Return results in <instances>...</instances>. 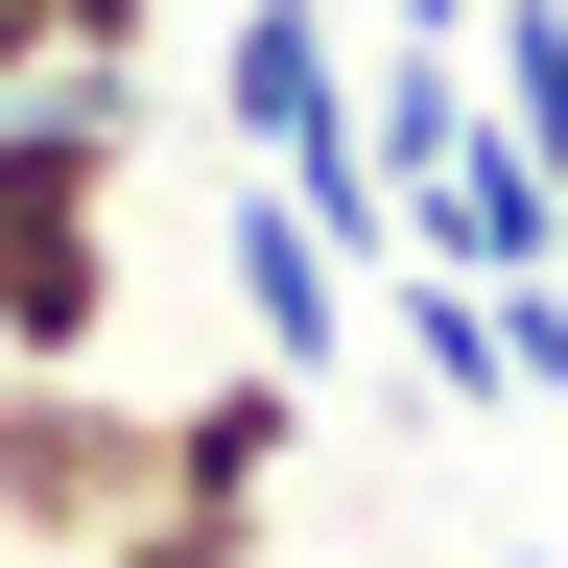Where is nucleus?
Wrapping results in <instances>:
<instances>
[{
	"instance_id": "obj_8",
	"label": "nucleus",
	"mask_w": 568,
	"mask_h": 568,
	"mask_svg": "<svg viewBox=\"0 0 568 568\" xmlns=\"http://www.w3.org/2000/svg\"><path fill=\"white\" fill-rule=\"evenodd\" d=\"M48 71H166V0H48Z\"/></svg>"
},
{
	"instance_id": "obj_5",
	"label": "nucleus",
	"mask_w": 568,
	"mask_h": 568,
	"mask_svg": "<svg viewBox=\"0 0 568 568\" xmlns=\"http://www.w3.org/2000/svg\"><path fill=\"white\" fill-rule=\"evenodd\" d=\"M332 0H237V24H213V142H237V166H308L332 142Z\"/></svg>"
},
{
	"instance_id": "obj_3",
	"label": "nucleus",
	"mask_w": 568,
	"mask_h": 568,
	"mask_svg": "<svg viewBox=\"0 0 568 568\" xmlns=\"http://www.w3.org/2000/svg\"><path fill=\"white\" fill-rule=\"evenodd\" d=\"M142 426H166V497H142V521H237V545H284V474H308V379H166Z\"/></svg>"
},
{
	"instance_id": "obj_7",
	"label": "nucleus",
	"mask_w": 568,
	"mask_h": 568,
	"mask_svg": "<svg viewBox=\"0 0 568 568\" xmlns=\"http://www.w3.org/2000/svg\"><path fill=\"white\" fill-rule=\"evenodd\" d=\"M474 355H497V403L568 426V261H545V284H474Z\"/></svg>"
},
{
	"instance_id": "obj_9",
	"label": "nucleus",
	"mask_w": 568,
	"mask_h": 568,
	"mask_svg": "<svg viewBox=\"0 0 568 568\" xmlns=\"http://www.w3.org/2000/svg\"><path fill=\"white\" fill-rule=\"evenodd\" d=\"M521 568H568V545H521Z\"/></svg>"
},
{
	"instance_id": "obj_4",
	"label": "nucleus",
	"mask_w": 568,
	"mask_h": 568,
	"mask_svg": "<svg viewBox=\"0 0 568 568\" xmlns=\"http://www.w3.org/2000/svg\"><path fill=\"white\" fill-rule=\"evenodd\" d=\"M213 284H237V332H261V379H355V284H332V237L284 213L261 166L213 190Z\"/></svg>"
},
{
	"instance_id": "obj_6",
	"label": "nucleus",
	"mask_w": 568,
	"mask_h": 568,
	"mask_svg": "<svg viewBox=\"0 0 568 568\" xmlns=\"http://www.w3.org/2000/svg\"><path fill=\"white\" fill-rule=\"evenodd\" d=\"M355 308L403 332V403H426V426H474V403H497V355H474V284H450V261H379Z\"/></svg>"
},
{
	"instance_id": "obj_1",
	"label": "nucleus",
	"mask_w": 568,
	"mask_h": 568,
	"mask_svg": "<svg viewBox=\"0 0 568 568\" xmlns=\"http://www.w3.org/2000/svg\"><path fill=\"white\" fill-rule=\"evenodd\" d=\"M142 497H166L142 379H0V568H24V545H119Z\"/></svg>"
},
{
	"instance_id": "obj_2",
	"label": "nucleus",
	"mask_w": 568,
	"mask_h": 568,
	"mask_svg": "<svg viewBox=\"0 0 568 568\" xmlns=\"http://www.w3.org/2000/svg\"><path fill=\"white\" fill-rule=\"evenodd\" d=\"M142 190V71H24L0 95V237H119Z\"/></svg>"
}]
</instances>
